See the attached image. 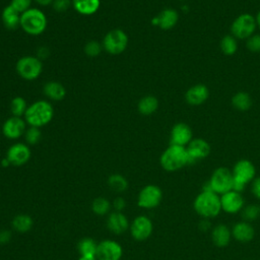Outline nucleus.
<instances>
[{
	"mask_svg": "<svg viewBox=\"0 0 260 260\" xmlns=\"http://www.w3.org/2000/svg\"><path fill=\"white\" fill-rule=\"evenodd\" d=\"M50 54V51L47 47H41L38 49V54H37V57L40 59V60H44L46 59Z\"/></svg>",
	"mask_w": 260,
	"mask_h": 260,
	"instance_id": "44",
	"label": "nucleus"
},
{
	"mask_svg": "<svg viewBox=\"0 0 260 260\" xmlns=\"http://www.w3.org/2000/svg\"><path fill=\"white\" fill-rule=\"evenodd\" d=\"M98 242L92 238H82L77 244V251L80 257H95Z\"/></svg>",
	"mask_w": 260,
	"mask_h": 260,
	"instance_id": "28",
	"label": "nucleus"
},
{
	"mask_svg": "<svg viewBox=\"0 0 260 260\" xmlns=\"http://www.w3.org/2000/svg\"><path fill=\"white\" fill-rule=\"evenodd\" d=\"M32 1H35L40 6H49L53 4L54 0H32Z\"/></svg>",
	"mask_w": 260,
	"mask_h": 260,
	"instance_id": "45",
	"label": "nucleus"
},
{
	"mask_svg": "<svg viewBox=\"0 0 260 260\" xmlns=\"http://www.w3.org/2000/svg\"><path fill=\"white\" fill-rule=\"evenodd\" d=\"M70 6H72L71 0H54L52 4L53 9L58 13L66 12L70 8Z\"/></svg>",
	"mask_w": 260,
	"mask_h": 260,
	"instance_id": "39",
	"label": "nucleus"
},
{
	"mask_svg": "<svg viewBox=\"0 0 260 260\" xmlns=\"http://www.w3.org/2000/svg\"><path fill=\"white\" fill-rule=\"evenodd\" d=\"M106 224L111 233L115 235H121L129 230L130 222L128 217L123 212L111 211L107 216Z\"/></svg>",
	"mask_w": 260,
	"mask_h": 260,
	"instance_id": "18",
	"label": "nucleus"
},
{
	"mask_svg": "<svg viewBox=\"0 0 260 260\" xmlns=\"http://www.w3.org/2000/svg\"><path fill=\"white\" fill-rule=\"evenodd\" d=\"M123 248L119 242L113 239H105L98 243L95 258L98 260H121Z\"/></svg>",
	"mask_w": 260,
	"mask_h": 260,
	"instance_id": "12",
	"label": "nucleus"
},
{
	"mask_svg": "<svg viewBox=\"0 0 260 260\" xmlns=\"http://www.w3.org/2000/svg\"><path fill=\"white\" fill-rule=\"evenodd\" d=\"M74 10L84 16H89L98 12L101 7V0H71Z\"/></svg>",
	"mask_w": 260,
	"mask_h": 260,
	"instance_id": "23",
	"label": "nucleus"
},
{
	"mask_svg": "<svg viewBox=\"0 0 260 260\" xmlns=\"http://www.w3.org/2000/svg\"><path fill=\"white\" fill-rule=\"evenodd\" d=\"M210 239L215 247L224 248L232 240V231L226 224L217 223L210 230Z\"/></svg>",
	"mask_w": 260,
	"mask_h": 260,
	"instance_id": "21",
	"label": "nucleus"
},
{
	"mask_svg": "<svg viewBox=\"0 0 260 260\" xmlns=\"http://www.w3.org/2000/svg\"><path fill=\"white\" fill-rule=\"evenodd\" d=\"M158 109V100L153 95H145L141 98L137 104V110L141 115L149 116Z\"/></svg>",
	"mask_w": 260,
	"mask_h": 260,
	"instance_id": "27",
	"label": "nucleus"
},
{
	"mask_svg": "<svg viewBox=\"0 0 260 260\" xmlns=\"http://www.w3.org/2000/svg\"><path fill=\"white\" fill-rule=\"evenodd\" d=\"M18 76L24 80L32 81L40 77L43 72V62L37 56H22L15 64Z\"/></svg>",
	"mask_w": 260,
	"mask_h": 260,
	"instance_id": "7",
	"label": "nucleus"
},
{
	"mask_svg": "<svg viewBox=\"0 0 260 260\" xmlns=\"http://www.w3.org/2000/svg\"><path fill=\"white\" fill-rule=\"evenodd\" d=\"M231 103H232V106L240 112H246L252 107V99L250 94L246 91L236 92L233 95Z\"/></svg>",
	"mask_w": 260,
	"mask_h": 260,
	"instance_id": "29",
	"label": "nucleus"
},
{
	"mask_svg": "<svg viewBox=\"0 0 260 260\" xmlns=\"http://www.w3.org/2000/svg\"><path fill=\"white\" fill-rule=\"evenodd\" d=\"M26 125L27 124L23 118L11 116L4 121L2 125V133L6 138L16 140L23 136L26 130Z\"/></svg>",
	"mask_w": 260,
	"mask_h": 260,
	"instance_id": "16",
	"label": "nucleus"
},
{
	"mask_svg": "<svg viewBox=\"0 0 260 260\" xmlns=\"http://www.w3.org/2000/svg\"><path fill=\"white\" fill-rule=\"evenodd\" d=\"M12 240V233L7 229L0 230V245H7Z\"/></svg>",
	"mask_w": 260,
	"mask_h": 260,
	"instance_id": "42",
	"label": "nucleus"
},
{
	"mask_svg": "<svg viewBox=\"0 0 260 260\" xmlns=\"http://www.w3.org/2000/svg\"><path fill=\"white\" fill-rule=\"evenodd\" d=\"M186 149L189 156V165H192L206 158L210 154L211 146L203 138H193L186 146Z\"/></svg>",
	"mask_w": 260,
	"mask_h": 260,
	"instance_id": "15",
	"label": "nucleus"
},
{
	"mask_svg": "<svg viewBox=\"0 0 260 260\" xmlns=\"http://www.w3.org/2000/svg\"><path fill=\"white\" fill-rule=\"evenodd\" d=\"M255 19H256L257 27H259V29H260V10L257 12V14H256V16H255Z\"/></svg>",
	"mask_w": 260,
	"mask_h": 260,
	"instance_id": "47",
	"label": "nucleus"
},
{
	"mask_svg": "<svg viewBox=\"0 0 260 260\" xmlns=\"http://www.w3.org/2000/svg\"><path fill=\"white\" fill-rule=\"evenodd\" d=\"M31 156L29 145L23 142H15L6 151V157L12 166L20 167L28 162Z\"/></svg>",
	"mask_w": 260,
	"mask_h": 260,
	"instance_id": "13",
	"label": "nucleus"
},
{
	"mask_svg": "<svg viewBox=\"0 0 260 260\" xmlns=\"http://www.w3.org/2000/svg\"><path fill=\"white\" fill-rule=\"evenodd\" d=\"M27 103L26 100L22 96H15L11 100L10 103V112L12 116L15 117H22L24 116L26 110H27Z\"/></svg>",
	"mask_w": 260,
	"mask_h": 260,
	"instance_id": "34",
	"label": "nucleus"
},
{
	"mask_svg": "<svg viewBox=\"0 0 260 260\" xmlns=\"http://www.w3.org/2000/svg\"><path fill=\"white\" fill-rule=\"evenodd\" d=\"M112 209V202L106 197H96L91 202V210L96 215H108Z\"/></svg>",
	"mask_w": 260,
	"mask_h": 260,
	"instance_id": "30",
	"label": "nucleus"
},
{
	"mask_svg": "<svg viewBox=\"0 0 260 260\" xmlns=\"http://www.w3.org/2000/svg\"><path fill=\"white\" fill-rule=\"evenodd\" d=\"M31 3H32V0H11L9 4L17 12H19L21 14L24 11H26L27 9L31 8Z\"/></svg>",
	"mask_w": 260,
	"mask_h": 260,
	"instance_id": "38",
	"label": "nucleus"
},
{
	"mask_svg": "<svg viewBox=\"0 0 260 260\" xmlns=\"http://www.w3.org/2000/svg\"><path fill=\"white\" fill-rule=\"evenodd\" d=\"M209 96V89L203 83L192 85L185 92V101L191 106H200L204 104Z\"/></svg>",
	"mask_w": 260,
	"mask_h": 260,
	"instance_id": "20",
	"label": "nucleus"
},
{
	"mask_svg": "<svg viewBox=\"0 0 260 260\" xmlns=\"http://www.w3.org/2000/svg\"><path fill=\"white\" fill-rule=\"evenodd\" d=\"M1 166H2V167H4V168H7V167L11 166L10 161L7 159V157H6V156H5L4 158H2V160H1Z\"/></svg>",
	"mask_w": 260,
	"mask_h": 260,
	"instance_id": "46",
	"label": "nucleus"
},
{
	"mask_svg": "<svg viewBox=\"0 0 260 260\" xmlns=\"http://www.w3.org/2000/svg\"><path fill=\"white\" fill-rule=\"evenodd\" d=\"M233 186L234 179L232 170L225 167H218L212 172L209 180L202 186V189L211 190L220 196L233 190Z\"/></svg>",
	"mask_w": 260,
	"mask_h": 260,
	"instance_id": "6",
	"label": "nucleus"
},
{
	"mask_svg": "<svg viewBox=\"0 0 260 260\" xmlns=\"http://www.w3.org/2000/svg\"><path fill=\"white\" fill-rule=\"evenodd\" d=\"M221 52L226 56H232L238 51V40L232 35H225L219 42Z\"/></svg>",
	"mask_w": 260,
	"mask_h": 260,
	"instance_id": "32",
	"label": "nucleus"
},
{
	"mask_svg": "<svg viewBox=\"0 0 260 260\" xmlns=\"http://www.w3.org/2000/svg\"><path fill=\"white\" fill-rule=\"evenodd\" d=\"M232 174L234 179L233 190L242 193L246 186L251 184V182L256 178V168L251 160L242 158L234 165Z\"/></svg>",
	"mask_w": 260,
	"mask_h": 260,
	"instance_id": "5",
	"label": "nucleus"
},
{
	"mask_svg": "<svg viewBox=\"0 0 260 260\" xmlns=\"http://www.w3.org/2000/svg\"><path fill=\"white\" fill-rule=\"evenodd\" d=\"M108 185L113 191L118 193L126 191L129 186L127 179L121 174H112L109 176Z\"/></svg>",
	"mask_w": 260,
	"mask_h": 260,
	"instance_id": "31",
	"label": "nucleus"
},
{
	"mask_svg": "<svg viewBox=\"0 0 260 260\" xmlns=\"http://www.w3.org/2000/svg\"><path fill=\"white\" fill-rule=\"evenodd\" d=\"M45 95L53 102H60L66 95V89L64 85L58 81H48L43 87Z\"/></svg>",
	"mask_w": 260,
	"mask_h": 260,
	"instance_id": "24",
	"label": "nucleus"
},
{
	"mask_svg": "<svg viewBox=\"0 0 260 260\" xmlns=\"http://www.w3.org/2000/svg\"><path fill=\"white\" fill-rule=\"evenodd\" d=\"M232 238L239 243L246 244L251 242L255 237V229L251 222L241 220L236 222L232 229Z\"/></svg>",
	"mask_w": 260,
	"mask_h": 260,
	"instance_id": "19",
	"label": "nucleus"
},
{
	"mask_svg": "<svg viewBox=\"0 0 260 260\" xmlns=\"http://www.w3.org/2000/svg\"><path fill=\"white\" fill-rule=\"evenodd\" d=\"M162 200V190L155 184L145 185L137 195V205L142 209H154Z\"/></svg>",
	"mask_w": 260,
	"mask_h": 260,
	"instance_id": "10",
	"label": "nucleus"
},
{
	"mask_svg": "<svg viewBox=\"0 0 260 260\" xmlns=\"http://www.w3.org/2000/svg\"><path fill=\"white\" fill-rule=\"evenodd\" d=\"M159 165L166 172H177L189 165V156L184 146L170 144L159 156Z\"/></svg>",
	"mask_w": 260,
	"mask_h": 260,
	"instance_id": "3",
	"label": "nucleus"
},
{
	"mask_svg": "<svg viewBox=\"0 0 260 260\" xmlns=\"http://www.w3.org/2000/svg\"><path fill=\"white\" fill-rule=\"evenodd\" d=\"M257 23L255 16L250 13H241L231 24V35L237 40H247L255 34Z\"/></svg>",
	"mask_w": 260,
	"mask_h": 260,
	"instance_id": "9",
	"label": "nucleus"
},
{
	"mask_svg": "<svg viewBox=\"0 0 260 260\" xmlns=\"http://www.w3.org/2000/svg\"><path fill=\"white\" fill-rule=\"evenodd\" d=\"M78 260H98L95 257H79Z\"/></svg>",
	"mask_w": 260,
	"mask_h": 260,
	"instance_id": "49",
	"label": "nucleus"
},
{
	"mask_svg": "<svg viewBox=\"0 0 260 260\" xmlns=\"http://www.w3.org/2000/svg\"><path fill=\"white\" fill-rule=\"evenodd\" d=\"M158 26L164 30L172 29L179 20V13L174 8H166L157 15Z\"/></svg>",
	"mask_w": 260,
	"mask_h": 260,
	"instance_id": "25",
	"label": "nucleus"
},
{
	"mask_svg": "<svg viewBox=\"0 0 260 260\" xmlns=\"http://www.w3.org/2000/svg\"><path fill=\"white\" fill-rule=\"evenodd\" d=\"M48 24V19L43 10L31 7L20 14V28L29 36L42 35Z\"/></svg>",
	"mask_w": 260,
	"mask_h": 260,
	"instance_id": "4",
	"label": "nucleus"
},
{
	"mask_svg": "<svg viewBox=\"0 0 260 260\" xmlns=\"http://www.w3.org/2000/svg\"><path fill=\"white\" fill-rule=\"evenodd\" d=\"M129 232L131 237L136 241H145L152 235L153 222L144 214L137 215L129 225Z\"/></svg>",
	"mask_w": 260,
	"mask_h": 260,
	"instance_id": "11",
	"label": "nucleus"
},
{
	"mask_svg": "<svg viewBox=\"0 0 260 260\" xmlns=\"http://www.w3.org/2000/svg\"><path fill=\"white\" fill-rule=\"evenodd\" d=\"M126 206H127V202L123 197H116L112 202V208L114 209V211L123 212Z\"/></svg>",
	"mask_w": 260,
	"mask_h": 260,
	"instance_id": "40",
	"label": "nucleus"
},
{
	"mask_svg": "<svg viewBox=\"0 0 260 260\" xmlns=\"http://www.w3.org/2000/svg\"><path fill=\"white\" fill-rule=\"evenodd\" d=\"M23 117L28 126L41 128L53 120L54 107L46 100H39L28 105Z\"/></svg>",
	"mask_w": 260,
	"mask_h": 260,
	"instance_id": "2",
	"label": "nucleus"
},
{
	"mask_svg": "<svg viewBox=\"0 0 260 260\" xmlns=\"http://www.w3.org/2000/svg\"><path fill=\"white\" fill-rule=\"evenodd\" d=\"M246 260H251V259H246Z\"/></svg>",
	"mask_w": 260,
	"mask_h": 260,
	"instance_id": "50",
	"label": "nucleus"
},
{
	"mask_svg": "<svg viewBox=\"0 0 260 260\" xmlns=\"http://www.w3.org/2000/svg\"><path fill=\"white\" fill-rule=\"evenodd\" d=\"M246 47L250 52H253V53L260 52V35L254 34L249 39H247Z\"/></svg>",
	"mask_w": 260,
	"mask_h": 260,
	"instance_id": "37",
	"label": "nucleus"
},
{
	"mask_svg": "<svg viewBox=\"0 0 260 260\" xmlns=\"http://www.w3.org/2000/svg\"><path fill=\"white\" fill-rule=\"evenodd\" d=\"M151 23H152L153 25H156V26H158V18H157V16H155V17H153V18H152V20H151Z\"/></svg>",
	"mask_w": 260,
	"mask_h": 260,
	"instance_id": "48",
	"label": "nucleus"
},
{
	"mask_svg": "<svg viewBox=\"0 0 260 260\" xmlns=\"http://www.w3.org/2000/svg\"><path fill=\"white\" fill-rule=\"evenodd\" d=\"M251 192L253 196L260 201V177H256L251 182Z\"/></svg>",
	"mask_w": 260,
	"mask_h": 260,
	"instance_id": "41",
	"label": "nucleus"
},
{
	"mask_svg": "<svg viewBox=\"0 0 260 260\" xmlns=\"http://www.w3.org/2000/svg\"><path fill=\"white\" fill-rule=\"evenodd\" d=\"M23 136H24L25 143L27 145H35L40 142V140L42 138V132H41L40 128L28 126V128H26Z\"/></svg>",
	"mask_w": 260,
	"mask_h": 260,
	"instance_id": "35",
	"label": "nucleus"
},
{
	"mask_svg": "<svg viewBox=\"0 0 260 260\" xmlns=\"http://www.w3.org/2000/svg\"><path fill=\"white\" fill-rule=\"evenodd\" d=\"M193 139V133L190 126L184 122L176 123L170 132V144L186 147Z\"/></svg>",
	"mask_w": 260,
	"mask_h": 260,
	"instance_id": "17",
	"label": "nucleus"
},
{
	"mask_svg": "<svg viewBox=\"0 0 260 260\" xmlns=\"http://www.w3.org/2000/svg\"><path fill=\"white\" fill-rule=\"evenodd\" d=\"M128 35L121 28L109 30L102 42L103 49L110 55H120L128 47Z\"/></svg>",
	"mask_w": 260,
	"mask_h": 260,
	"instance_id": "8",
	"label": "nucleus"
},
{
	"mask_svg": "<svg viewBox=\"0 0 260 260\" xmlns=\"http://www.w3.org/2000/svg\"><path fill=\"white\" fill-rule=\"evenodd\" d=\"M11 225L15 232L24 234L31 230V228L34 225V220L30 215L25 214V213H19V214H16L12 218Z\"/></svg>",
	"mask_w": 260,
	"mask_h": 260,
	"instance_id": "26",
	"label": "nucleus"
},
{
	"mask_svg": "<svg viewBox=\"0 0 260 260\" xmlns=\"http://www.w3.org/2000/svg\"><path fill=\"white\" fill-rule=\"evenodd\" d=\"M241 216H242V220L248 221V222H253L255 220H257L260 216V206L258 204H247L243 207V209L241 210Z\"/></svg>",
	"mask_w": 260,
	"mask_h": 260,
	"instance_id": "33",
	"label": "nucleus"
},
{
	"mask_svg": "<svg viewBox=\"0 0 260 260\" xmlns=\"http://www.w3.org/2000/svg\"><path fill=\"white\" fill-rule=\"evenodd\" d=\"M193 208L201 218H214L221 212L220 196L211 190L202 189L194 198Z\"/></svg>",
	"mask_w": 260,
	"mask_h": 260,
	"instance_id": "1",
	"label": "nucleus"
},
{
	"mask_svg": "<svg viewBox=\"0 0 260 260\" xmlns=\"http://www.w3.org/2000/svg\"><path fill=\"white\" fill-rule=\"evenodd\" d=\"M1 19L3 25L9 30H15L20 27V13L17 12L10 4L3 8Z\"/></svg>",
	"mask_w": 260,
	"mask_h": 260,
	"instance_id": "22",
	"label": "nucleus"
},
{
	"mask_svg": "<svg viewBox=\"0 0 260 260\" xmlns=\"http://www.w3.org/2000/svg\"><path fill=\"white\" fill-rule=\"evenodd\" d=\"M103 45L98 41H89L84 46V53L88 57H96L102 53Z\"/></svg>",
	"mask_w": 260,
	"mask_h": 260,
	"instance_id": "36",
	"label": "nucleus"
},
{
	"mask_svg": "<svg viewBox=\"0 0 260 260\" xmlns=\"http://www.w3.org/2000/svg\"><path fill=\"white\" fill-rule=\"evenodd\" d=\"M198 228L200 231H203V232H206V231H209L211 230V222H210V219H207V218H202L200 221H199V224H198Z\"/></svg>",
	"mask_w": 260,
	"mask_h": 260,
	"instance_id": "43",
	"label": "nucleus"
},
{
	"mask_svg": "<svg viewBox=\"0 0 260 260\" xmlns=\"http://www.w3.org/2000/svg\"><path fill=\"white\" fill-rule=\"evenodd\" d=\"M221 211L228 214H236L241 212L245 206V199L241 192L231 190L220 195Z\"/></svg>",
	"mask_w": 260,
	"mask_h": 260,
	"instance_id": "14",
	"label": "nucleus"
}]
</instances>
